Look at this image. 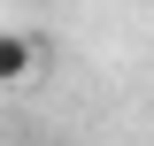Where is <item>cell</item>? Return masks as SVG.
Instances as JSON below:
<instances>
[{
    "label": "cell",
    "instance_id": "1",
    "mask_svg": "<svg viewBox=\"0 0 154 146\" xmlns=\"http://www.w3.org/2000/svg\"><path fill=\"white\" fill-rule=\"evenodd\" d=\"M38 69V38L31 31H0V85H23Z\"/></svg>",
    "mask_w": 154,
    "mask_h": 146
}]
</instances>
